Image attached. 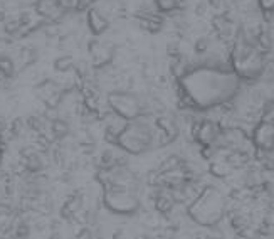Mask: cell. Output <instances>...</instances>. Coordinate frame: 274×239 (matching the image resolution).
Listing matches in <instances>:
<instances>
[{"label": "cell", "instance_id": "6da1fadb", "mask_svg": "<svg viewBox=\"0 0 274 239\" xmlns=\"http://www.w3.org/2000/svg\"><path fill=\"white\" fill-rule=\"evenodd\" d=\"M241 79L237 74L220 66L190 68L178 78V91L185 104L199 110L219 108L234 98Z\"/></svg>", "mask_w": 274, "mask_h": 239}, {"label": "cell", "instance_id": "7a4b0ae2", "mask_svg": "<svg viewBox=\"0 0 274 239\" xmlns=\"http://www.w3.org/2000/svg\"><path fill=\"white\" fill-rule=\"evenodd\" d=\"M232 71L239 79H256L264 73L266 54L261 52L256 46L247 44L239 36H236L234 44L231 48Z\"/></svg>", "mask_w": 274, "mask_h": 239}, {"label": "cell", "instance_id": "3957f363", "mask_svg": "<svg viewBox=\"0 0 274 239\" xmlns=\"http://www.w3.org/2000/svg\"><path fill=\"white\" fill-rule=\"evenodd\" d=\"M225 201L222 192L215 187L203 189L189 206L190 219L199 226H215L224 219Z\"/></svg>", "mask_w": 274, "mask_h": 239}, {"label": "cell", "instance_id": "277c9868", "mask_svg": "<svg viewBox=\"0 0 274 239\" xmlns=\"http://www.w3.org/2000/svg\"><path fill=\"white\" fill-rule=\"evenodd\" d=\"M155 130L148 123L140 120H133L116 133L115 145L131 155H142L153 147Z\"/></svg>", "mask_w": 274, "mask_h": 239}, {"label": "cell", "instance_id": "5b68a950", "mask_svg": "<svg viewBox=\"0 0 274 239\" xmlns=\"http://www.w3.org/2000/svg\"><path fill=\"white\" fill-rule=\"evenodd\" d=\"M103 202L108 211L120 215L133 214L140 209V197L136 189L123 187V185H103Z\"/></svg>", "mask_w": 274, "mask_h": 239}, {"label": "cell", "instance_id": "8992f818", "mask_svg": "<svg viewBox=\"0 0 274 239\" xmlns=\"http://www.w3.org/2000/svg\"><path fill=\"white\" fill-rule=\"evenodd\" d=\"M106 101H108V106L111 108V112L126 121L138 120L143 113L142 100H140V96H136L135 93H131V91L115 90L108 95Z\"/></svg>", "mask_w": 274, "mask_h": 239}, {"label": "cell", "instance_id": "52a82bcc", "mask_svg": "<svg viewBox=\"0 0 274 239\" xmlns=\"http://www.w3.org/2000/svg\"><path fill=\"white\" fill-rule=\"evenodd\" d=\"M253 143L259 151H271L274 147V126L272 121L261 120L253 130Z\"/></svg>", "mask_w": 274, "mask_h": 239}, {"label": "cell", "instance_id": "ba28073f", "mask_svg": "<svg viewBox=\"0 0 274 239\" xmlns=\"http://www.w3.org/2000/svg\"><path fill=\"white\" fill-rule=\"evenodd\" d=\"M87 49H89L93 66L95 68L109 66L113 61V57H115V49L111 48V46L100 42V40H91V42L87 44Z\"/></svg>", "mask_w": 274, "mask_h": 239}, {"label": "cell", "instance_id": "9c48e42d", "mask_svg": "<svg viewBox=\"0 0 274 239\" xmlns=\"http://www.w3.org/2000/svg\"><path fill=\"white\" fill-rule=\"evenodd\" d=\"M220 135V126L212 120H203L195 126L194 137L203 147H211V145L219 138Z\"/></svg>", "mask_w": 274, "mask_h": 239}, {"label": "cell", "instance_id": "30bf717a", "mask_svg": "<svg viewBox=\"0 0 274 239\" xmlns=\"http://www.w3.org/2000/svg\"><path fill=\"white\" fill-rule=\"evenodd\" d=\"M34 10L40 19H45L49 22H56L64 14V10L59 7L57 0H36Z\"/></svg>", "mask_w": 274, "mask_h": 239}, {"label": "cell", "instance_id": "8fae6325", "mask_svg": "<svg viewBox=\"0 0 274 239\" xmlns=\"http://www.w3.org/2000/svg\"><path fill=\"white\" fill-rule=\"evenodd\" d=\"M87 27L89 31L95 34V36H100V34H104L109 29V19L106 14H103L100 9H89L87 10Z\"/></svg>", "mask_w": 274, "mask_h": 239}, {"label": "cell", "instance_id": "7c38bea8", "mask_svg": "<svg viewBox=\"0 0 274 239\" xmlns=\"http://www.w3.org/2000/svg\"><path fill=\"white\" fill-rule=\"evenodd\" d=\"M211 172L215 177H227L232 172V165L227 159H214L211 162Z\"/></svg>", "mask_w": 274, "mask_h": 239}, {"label": "cell", "instance_id": "4fadbf2b", "mask_svg": "<svg viewBox=\"0 0 274 239\" xmlns=\"http://www.w3.org/2000/svg\"><path fill=\"white\" fill-rule=\"evenodd\" d=\"M158 12H177L182 9L184 0H153Z\"/></svg>", "mask_w": 274, "mask_h": 239}, {"label": "cell", "instance_id": "5bb4252c", "mask_svg": "<svg viewBox=\"0 0 274 239\" xmlns=\"http://www.w3.org/2000/svg\"><path fill=\"white\" fill-rule=\"evenodd\" d=\"M0 74L12 78L15 74V61L7 54H0Z\"/></svg>", "mask_w": 274, "mask_h": 239}, {"label": "cell", "instance_id": "9a60e30c", "mask_svg": "<svg viewBox=\"0 0 274 239\" xmlns=\"http://www.w3.org/2000/svg\"><path fill=\"white\" fill-rule=\"evenodd\" d=\"M54 68L57 69V71H61V73H67L69 69L74 68V59H73V56H59L57 59L54 61Z\"/></svg>", "mask_w": 274, "mask_h": 239}, {"label": "cell", "instance_id": "2e32d148", "mask_svg": "<svg viewBox=\"0 0 274 239\" xmlns=\"http://www.w3.org/2000/svg\"><path fill=\"white\" fill-rule=\"evenodd\" d=\"M51 128H52V135L56 138H64L69 133V125L64 120H54Z\"/></svg>", "mask_w": 274, "mask_h": 239}, {"label": "cell", "instance_id": "e0dca14e", "mask_svg": "<svg viewBox=\"0 0 274 239\" xmlns=\"http://www.w3.org/2000/svg\"><path fill=\"white\" fill-rule=\"evenodd\" d=\"M209 48H211V37L209 36H202L194 42V51L200 56L206 54V52L209 51Z\"/></svg>", "mask_w": 274, "mask_h": 239}, {"label": "cell", "instance_id": "ac0fdd59", "mask_svg": "<svg viewBox=\"0 0 274 239\" xmlns=\"http://www.w3.org/2000/svg\"><path fill=\"white\" fill-rule=\"evenodd\" d=\"M172 206H173V201L170 199V197H167V195H160L158 199H156V207H158L162 212L170 211Z\"/></svg>", "mask_w": 274, "mask_h": 239}, {"label": "cell", "instance_id": "d6986e66", "mask_svg": "<svg viewBox=\"0 0 274 239\" xmlns=\"http://www.w3.org/2000/svg\"><path fill=\"white\" fill-rule=\"evenodd\" d=\"M194 12H195V15L199 17V19H207V15L211 14V9H209V5H207V2H199L195 5V9H194Z\"/></svg>", "mask_w": 274, "mask_h": 239}, {"label": "cell", "instance_id": "ffe728a7", "mask_svg": "<svg viewBox=\"0 0 274 239\" xmlns=\"http://www.w3.org/2000/svg\"><path fill=\"white\" fill-rule=\"evenodd\" d=\"M27 165H29L31 170H40V168H42V162H40L39 155H31V157H29Z\"/></svg>", "mask_w": 274, "mask_h": 239}, {"label": "cell", "instance_id": "44dd1931", "mask_svg": "<svg viewBox=\"0 0 274 239\" xmlns=\"http://www.w3.org/2000/svg\"><path fill=\"white\" fill-rule=\"evenodd\" d=\"M258 7L262 10V14L272 12V9H274V0H258Z\"/></svg>", "mask_w": 274, "mask_h": 239}, {"label": "cell", "instance_id": "7402d4cb", "mask_svg": "<svg viewBox=\"0 0 274 239\" xmlns=\"http://www.w3.org/2000/svg\"><path fill=\"white\" fill-rule=\"evenodd\" d=\"M29 126L34 128V130H40L42 128V120L37 118V116H32V118H29Z\"/></svg>", "mask_w": 274, "mask_h": 239}, {"label": "cell", "instance_id": "603a6c76", "mask_svg": "<svg viewBox=\"0 0 274 239\" xmlns=\"http://www.w3.org/2000/svg\"><path fill=\"white\" fill-rule=\"evenodd\" d=\"M4 128H5V125H4V121H2V120H0V133H2V132H4Z\"/></svg>", "mask_w": 274, "mask_h": 239}, {"label": "cell", "instance_id": "cb8c5ba5", "mask_svg": "<svg viewBox=\"0 0 274 239\" xmlns=\"http://www.w3.org/2000/svg\"><path fill=\"white\" fill-rule=\"evenodd\" d=\"M0 143H2V138H0Z\"/></svg>", "mask_w": 274, "mask_h": 239}]
</instances>
